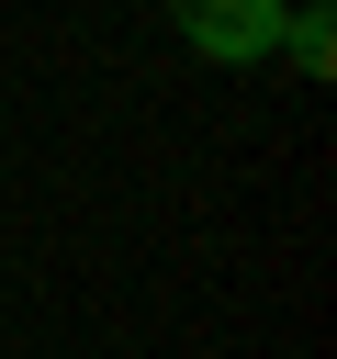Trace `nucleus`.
<instances>
[{
	"label": "nucleus",
	"mask_w": 337,
	"mask_h": 359,
	"mask_svg": "<svg viewBox=\"0 0 337 359\" xmlns=\"http://www.w3.org/2000/svg\"><path fill=\"white\" fill-rule=\"evenodd\" d=\"M281 11H292V0H168L180 45L213 56V67H258V56H281Z\"/></svg>",
	"instance_id": "1"
},
{
	"label": "nucleus",
	"mask_w": 337,
	"mask_h": 359,
	"mask_svg": "<svg viewBox=\"0 0 337 359\" xmlns=\"http://www.w3.org/2000/svg\"><path fill=\"white\" fill-rule=\"evenodd\" d=\"M281 56H292L303 79H326V67H337V11H326V0H292V11H281Z\"/></svg>",
	"instance_id": "2"
}]
</instances>
